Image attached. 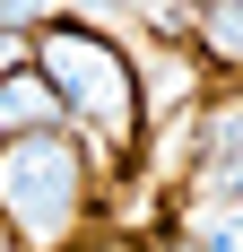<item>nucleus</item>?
I'll return each mask as SVG.
<instances>
[{"mask_svg": "<svg viewBox=\"0 0 243 252\" xmlns=\"http://www.w3.org/2000/svg\"><path fill=\"white\" fill-rule=\"evenodd\" d=\"M18 70H35V35H0V87H9Z\"/></svg>", "mask_w": 243, "mask_h": 252, "instance_id": "6", "label": "nucleus"}, {"mask_svg": "<svg viewBox=\"0 0 243 252\" xmlns=\"http://www.w3.org/2000/svg\"><path fill=\"white\" fill-rule=\"evenodd\" d=\"M0 218L26 252H61L87 218V148L78 130H26V139H0Z\"/></svg>", "mask_w": 243, "mask_h": 252, "instance_id": "2", "label": "nucleus"}, {"mask_svg": "<svg viewBox=\"0 0 243 252\" xmlns=\"http://www.w3.org/2000/svg\"><path fill=\"white\" fill-rule=\"evenodd\" d=\"M35 70L61 87V113H70L87 139H104V148L130 157V139H139V61H130L104 26H87V18L35 26Z\"/></svg>", "mask_w": 243, "mask_h": 252, "instance_id": "1", "label": "nucleus"}, {"mask_svg": "<svg viewBox=\"0 0 243 252\" xmlns=\"http://www.w3.org/2000/svg\"><path fill=\"white\" fill-rule=\"evenodd\" d=\"M70 9H87V18H122V9H148V0H70Z\"/></svg>", "mask_w": 243, "mask_h": 252, "instance_id": "7", "label": "nucleus"}, {"mask_svg": "<svg viewBox=\"0 0 243 252\" xmlns=\"http://www.w3.org/2000/svg\"><path fill=\"white\" fill-rule=\"evenodd\" d=\"M191 44L217 70H243V0H200L191 9Z\"/></svg>", "mask_w": 243, "mask_h": 252, "instance_id": "4", "label": "nucleus"}, {"mask_svg": "<svg viewBox=\"0 0 243 252\" xmlns=\"http://www.w3.org/2000/svg\"><path fill=\"white\" fill-rule=\"evenodd\" d=\"M52 122H70V113H61V87L44 70H18L0 87V139H26V130H52Z\"/></svg>", "mask_w": 243, "mask_h": 252, "instance_id": "3", "label": "nucleus"}, {"mask_svg": "<svg viewBox=\"0 0 243 252\" xmlns=\"http://www.w3.org/2000/svg\"><path fill=\"white\" fill-rule=\"evenodd\" d=\"M200 191H209V209H243V157H235V165H209Z\"/></svg>", "mask_w": 243, "mask_h": 252, "instance_id": "5", "label": "nucleus"}]
</instances>
